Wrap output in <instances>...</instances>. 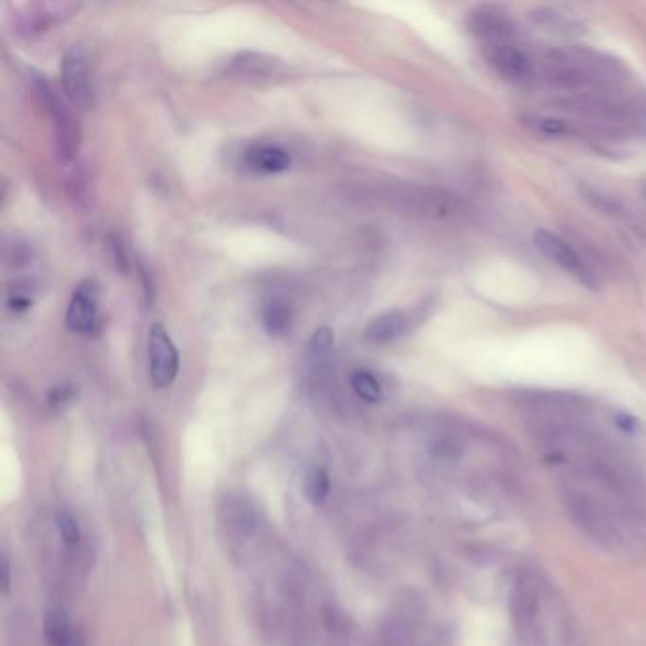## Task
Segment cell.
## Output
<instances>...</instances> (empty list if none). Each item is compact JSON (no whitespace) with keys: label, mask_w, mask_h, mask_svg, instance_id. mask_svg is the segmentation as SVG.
I'll use <instances>...</instances> for the list:
<instances>
[{"label":"cell","mask_w":646,"mask_h":646,"mask_svg":"<svg viewBox=\"0 0 646 646\" xmlns=\"http://www.w3.org/2000/svg\"><path fill=\"white\" fill-rule=\"evenodd\" d=\"M33 88H35L40 101L44 107L50 110L54 118L55 139H57V150L63 160H71L78 150L80 143V129L72 116L69 107L55 95L54 88L48 80H44L40 74L33 76Z\"/></svg>","instance_id":"1"},{"label":"cell","mask_w":646,"mask_h":646,"mask_svg":"<svg viewBox=\"0 0 646 646\" xmlns=\"http://www.w3.org/2000/svg\"><path fill=\"white\" fill-rule=\"evenodd\" d=\"M148 364L150 379L156 389H165L179 376V353L169 332L162 324L154 323L148 332Z\"/></svg>","instance_id":"2"},{"label":"cell","mask_w":646,"mask_h":646,"mask_svg":"<svg viewBox=\"0 0 646 646\" xmlns=\"http://www.w3.org/2000/svg\"><path fill=\"white\" fill-rule=\"evenodd\" d=\"M535 245L550 262H554L561 270L573 275L576 281H580L586 287H595V279L588 264L580 258V254L559 235L539 230L535 234Z\"/></svg>","instance_id":"3"},{"label":"cell","mask_w":646,"mask_h":646,"mask_svg":"<svg viewBox=\"0 0 646 646\" xmlns=\"http://www.w3.org/2000/svg\"><path fill=\"white\" fill-rule=\"evenodd\" d=\"M489 65L497 71L499 76H503L506 82L516 84V86H529L535 82L537 71L529 55L521 52L510 42L504 44H495L489 46Z\"/></svg>","instance_id":"4"},{"label":"cell","mask_w":646,"mask_h":646,"mask_svg":"<svg viewBox=\"0 0 646 646\" xmlns=\"http://www.w3.org/2000/svg\"><path fill=\"white\" fill-rule=\"evenodd\" d=\"M97 317H99V287L95 281L86 279L74 287L65 323L72 332L86 334L95 328Z\"/></svg>","instance_id":"5"},{"label":"cell","mask_w":646,"mask_h":646,"mask_svg":"<svg viewBox=\"0 0 646 646\" xmlns=\"http://www.w3.org/2000/svg\"><path fill=\"white\" fill-rule=\"evenodd\" d=\"M63 86L72 105L88 108L93 105V82H91L88 59L80 50H71L63 59Z\"/></svg>","instance_id":"6"},{"label":"cell","mask_w":646,"mask_h":646,"mask_svg":"<svg viewBox=\"0 0 646 646\" xmlns=\"http://www.w3.org/2000/svg\"><path fill=\"white\" fill-rule=\"evenodd\" d=\"M539 593L531 582H520L512 593V618L529 643L539 641L540 601Z\"/></svg>","instance_id":"7"},{"label":"cell","mask_w":646,"mask_h":646,"mask_svg":"<svg viewBox=\"0 0 646 646\" xmlns=\"http://www.w3.org/2000/svg\"><path fill=\"white\" fill-rule=\"evenodd\" d=\"M413 315L406 309H389L374 317L364 330V338L374 345H385L408 334L412 328Z\"/></svg>","instance_id":"8"},{"label":"cell","mask_w":646,"mask_h":646,"mask_svg":"<svg viewBox=\"0 0 646 646\" xmlns=\"http://www.w3.org/2000/svg\"><path fill=\"white\" fill-rule=\"evenodd\" d=\"M283 71H285V67H283L281 59H277V57L243 52V54L235 55L228 72L239 80L260 82V80H271V78L283 74Z\"/></svg>","instance_id":"9"},{"label":"cell","mask_w":646,"mask_h":646,"mask_svg":"<svg viewBox=\"0 0 646 646\" xmlns=\"http://www.w3.org/2000/svg\"><path fill=\"white\" fill-rule=\"evenodd\" d=\"M245 163L254 173L277 175L288 171L292 158L285 148L277 144H254L245 154Z\"/></svg>","instance_id":"10"},{"label":"cell","mask_w":646,"mask_h":646,"mask_svg":"<svg viewBox=\"0 0 646 646\" xmlns=\"http://www.w3.org/2000/svg\"><path fill=\"white\" fill-rule=\"evenodd\" d=\"M470 29L474 35L480 36L489 42V46L510 42L512 36V23L497 12H476L470 18Z\"/></svg>","instance_id":"11"},{"label":"cell","mask_w":646,"mask_h":646,"mask_svg":"<svg viewBox=\"0 0 646 646\" xmlns=\"http://www.w3.org/2000/svg\"><path fill=\"white\" fill-rule=\"evenodd\" d=\"M336 349V338L334 332L328 326H321L315 330L313 338L307 345V364L315 374H323L328 370L330 362L334 359Z\"/></svg>","instance_id":"12"},{"label":"cell","mask_w":646,"mask_h":646,"mask_svg":"<svg viewBox=\"0 0 646 646\" xmlns=\"http://www.w3.org/2000/svg\"><path fill=\"white\" fill-rule=\"evenodd\" d=\"M44 637L50 646H71L74 641V631L69 622V616L61 607L48 609L44 616Z\"/></svg>","instance_id":"13"},{"label":"cell","mask_w":646,"mask_h":646,"mask_svg":"<svg viewBox=\"0 0 646 646\" xmlns=\"http://www.w3.org/2000/svg\"><path fill=\"white\" fill-rule=\"evenodd\" d=\"M63 4H38V6H27L25 16H21V29L25 33H44L52 23L59 21L63 14Z\"/></svg>","instance_id":"14"},{"label":"cell","mask_w":646,"mask_h":646,"mask_svg":"<svg viewBox=\"0 0 646 646\" xmlns=\"http://www.w3.org/2000/svg\"><path fill=\"white\" fill-rule=\"evenodd\" d=\"M292 307L287 300L273 298L262 309V323L271 336H285L292 328Z\"/></svg>","instance_id":"15"},{"label":"cell","mask_w":646,"mask_h":646,"mask_svg":"<svg viewBox=\"0 0 646 646\" xmlns=\"http://www.w3.org/2000/svg\"><path fill=\"white\" fill-rule=\"evenodd\" d=\"M330 491V478L324 468H311L304 478V495L311 504H321Z\"/></svg>","instance_id":"16"},{"label":"cell","mask_w":646,"mask_h":646,"mask_svg":"<svg viewBox=\"0 0 646 646\" xmlns=\"http://www.w3.org/2000/svg\"><path fill=\"white\" fill-rule=\"evenodd\" d=\"M351 387L357 395L366 400V402H379L383 396V389L381 383L372 372L368 370H357L351 376Z\"/></svg>","instance_id":"17"},{"label":"cell","mask_w":646,"mask_h":646,"mask_svg":"<svg viewBox=\"0 0 646 646\" xmlns=\"http://www.w3.org/2000/svg\"><path fill=\"white\" fill-rule=\"evenodd\" d=\"M55 523H57V531L61 535V540L65 542L67 548H76L80 544V539H82V533H80V525L76 518L72 516L71 512L67 510H59L55 514Z\"/></svg>","instance_id":"18"},{"label":"cell","mask_w":646,"mask_h":646,"mask_svg":"<svg viewBox=\"0 0 646 646\" xmlns=\"http://www.w3.org/2000/svg\"><path fill=\"white\" fill-rule=\"evenodd\" d=\"M537 127L540 129V133L550 135V137L565 135V133H569V129H571V127L567 126L563 120H556V118H542V120L537 122Z\"/></svg>","instance_id":"19"},{"label":"cell","mask_w":646,"mask_h":646,"mask_svg":"<svg viewBox=\"0 0 646 646\" xmlns=\"http://www.w3.org/2000/svg\"><path fill=\"white\" fill-rule=\"evenodd\" d=\"M0 586H2V593L8 595L10 592V586H12V565H10V559H8V554L4 552L2 557H0Z\"/></svg>","instance_id":"20"},{"label":"cell","mask_w":646,"mask_h":646,"mask_svg":"<svg viewBox=\"0 0 646 646\" xmlns=\"http://www.w3.org/2000/svg\"><path fill=\"white\" fill-rule=\"evenodd\" d=\"M69 398H72V391L71 389H67V387H59V389H55V391L50 393V402H52V406H61V404H63V402H67Z\"/></svg>","instance_id":"21"},{"label":"cell","mask_w":646,"mask_h":646,"mask_svg":"<svg viewBox=\"0 0 646 646\" xmlns=\"http://www.w3.org/2000/svg\"><path fill=\"white\" fill-rule=\"evenodd\" d=\"M71 646H82V643L78 641V637H74V641H72Z\"/></svg>","instance_id":"22"}]
</instances>
